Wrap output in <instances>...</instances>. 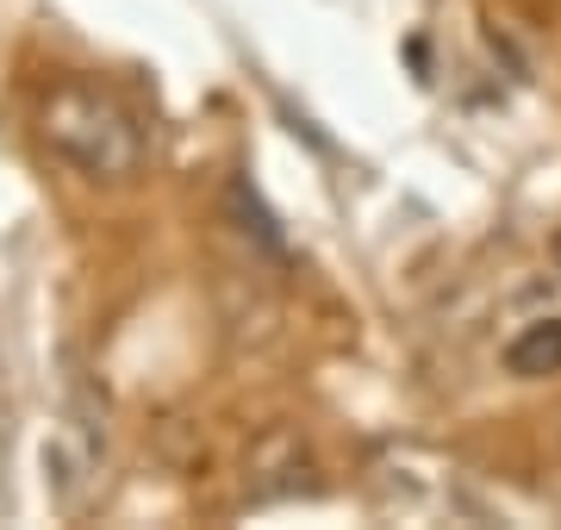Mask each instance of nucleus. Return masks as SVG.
Returning a JSON list of instances; mask_svg holds the SVG:
<instances>
[{"instance_id":"obj_3","label":"nucleus","mask_w":561,"mask_h":530,"mask_svg":"<svg viewBox=\"0 0 561 530\" xmlns=\"http://www.w3.org/2000/svg\"><path fill=\"white\" fill-rule=\"evenodd\" d=\"M556 263H561V238H556Z\"/></svg>"},{"instance_id":"obj_2","label":"nucleus","mask_w":561,"mask_h":530,"mask_svg":"<svg viewBox=\"0 0 561 530\" xmlns=\"http://www.w3.org/2000/svg\"><path fill=\"white\" fill-rule=\"evenodd\" d=\"M505 368L518 381H542V375H561V319H530L505 337Z\"/></svg>"},{"instance_id":"obj_1","label":"nucleus","mask_w":561,"mask_h":530,"mask_svg":"<svg viewBox=\"0 0 561 530\" xmlns=\"http://www.w3.org/2000/svg\"><path fill=\"white\" fill-rule=\"evenodd\" d=\"M44 143L88 182H131L144 169V125L138 113L94 82H57L38 113Z\"/></svg>"}]
</instances>
